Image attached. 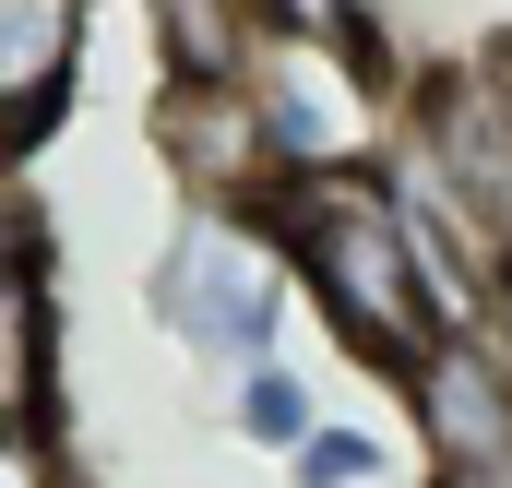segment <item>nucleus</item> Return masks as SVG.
<instances>
[{"instance_id": "f257e3e1", "label": "nucleus", "mask_w": 512, "mask_h": 488, "mask_svg": "<svg viewBox=\"0 0 512 488\" xmlns=\"http://www.w3.org/2000/svg\"><path fill=\"white\" fill-rule=\"evenodd\" d=\"M262 239L286 262V286L322 310V334H346V358H370L382 381L417 369V346L441 334V298L417 274V239L393 215V179H310L262 203Z\"/></svg>"}, {"instance_id": "f03ea898", "label": "nucleus", "mask_w": 512, "mask_h": 488, "mask_svg": "<svg viewBox=\"0 0 512 488\" xmlns=\"http://www.w3.org/2000/svg\"><path fill=\"white\" fill-rule=\"evenodd\" d=\"M239 96L262 120V155L286 191L310 179H382L393 131H405V84H393L382 36H274L262 24L239 60Z\"/></svg>"}, {"instance_id": "7ed1b4c3", "label": "nucleus", "mask_w": 512, "mask_h": 488, "mask_svg": "<svg viewBox=\"0 0 512 488\" xmlns=\"http://www.w3.org/2000/svg\"><path fill=\"white\" fill-rule=\"evenodd\" d=\"M143 298H155V322L191 358H215L227 381L286 358V310H298V286H286L274 239H262V215H179V239L155 250Z\"/></svg>"}, {"instance_id": "20e7f679", "label": "nucleus", "mask_w": 512, "mask_h": 488, "mask_svg": "<svg viewBox=\"0 0 512 488\" xmlns=\"http://www.w3.org/2000/svg\"><path fill=\"white\" fill-rule=\"evenodd\" d=\"M393 155L512 262V60H441V72H417Z\"/></svg>"}, {"instance_id": "39448f33", "label": "nucleus", "mask_w": 512, "mask_h": 488, "mask_svg": "<svg viewBox=\"0 0 512 488\" xmlns=\"http://www.w3.org/2000/svg\"><path fill=\"white\" fill-rule=\"evenodd\" d=\"M393 393H405V417H417V441H429V477H441V465H512V334L501 322L429 334Z\"/></svg>"}, {"instance_id": "423d86ee", "label": "nucleus", "mask_w": 512, "mask_h": 488, "mask_svg": "<svg viewBox=\"0 0 512 488\" xmlns=\"http://www.w3.org/2000/svg\"><path fill=\"white\" fill-rule=\"evenodd\" d=\"M155 155H167V179H179L191 215H262V203L286 191L239 84H167V96H155Z\"/></svg>"}, {"instance_id": "0eeeda50", "label": "nucleus", "mask_w": 512, "mask_h": 488, "mask_svg": "<svg viewBox=\"0 0 512 488\" xmlns=\"http://www.w3.org/2000/svg\"><path fill=\"white\" fill-rule=\"evenodd\" d=\"M96 0H0V167H36L48 131L72 120Z\"/></svg>"}, {"instance_id": "6e6552de", "label": "nucleus", "mask_w": 512, "mask_h": 488, "mask_svg": "<svg viewBox=\"0 0 512 488\" xmlns=\"http://www.w3.org/2000/svg\"><path fill=\"white\" fill-rule=\"evenodd\" d=\"M143 12H155L167 84H239V60H251V36H262L251 0H143Z\"/></svg>"}, {"instance_id": "1a4fd4ad", "label": "nucleus", "mask_w": 512, "mask_h": 488, "mask_svg": "<svg viewBox=\"0 0 512 488\" xmlns=\"http://www.w3.org/2000/svg\"><path fill=\"white\" fill-rule=\"evenodd\" d=\"M227 429H239V441H262V453L286 465V453L322 429V405H310V381H298V369L274 358V369H239V381H227Z\"/></svg>"}, {"instance_id": "9d476101", "label": "nucleus", "mask_w": 512, "mask_h": 488, "mask_svg": "<svg viewBox=\"0 0 512 488\" xmlns=\"http://www.w3.org/2000/svg\"><path fill=\"white\" fill-rule=\"evenodd\" d=\"M0 488H72L60 405H0Z\"/></svg>"}, {"instance_id": "9b49d317", "label": "nucleus", "mask_w": 512, "mask_h": 488, "mask_svg": "<svg viewBox=\"0 0 512 488\" xmlns=\"http://www.w3.org/2000/svg\"><path fill=\"white\" fill-rule=\"evenodd\" d=\"M370 477H382V441L370 429H334V417L286 453V488H370Z\"/></svg>"}, {"instance_id": "f8f14e48", "label": "nucleus", "mask_w": 512, "mask_h": 488, "mask_svg": "<svg viewBox=\"0 0 512 488\" xmlns=\"http://www.w3.org/2000/svg\"><path fill=\"white\" fill-rule=\"evenodd\" d=\"M429 488H512V465H441Z\"/></svg>"}]
</instances>
